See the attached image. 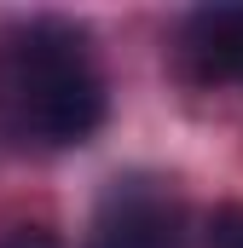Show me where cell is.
Wrapping results in <instances>:
<instances>
[{
  "instance_id": "6da1fadb",
  "label": "cell",
  "mask_w": 243,
  "mask_h": 248,
  "mask_svg": "<svg viewBox=\"0 0 243 248\" xmlns=\"http://www.w3.org/2000/svg\"><path fill=\"white\" fill-rule=\"evenodd\" d=\"M0 116L17 139L81 144L104 122V81L87 41L64 23H29L0 46Z\"/></svg>"
},
{
  "instance_id": "7a4b0ae2",
  "label": "cell",
  "mask_w": 243,
  "mask_h": 248,
  "mask_svg": "<svg viewBox=\"0 0 243 248\" xmlns=\"http://www.w3.org/2000/svg\"><path fill=\"white\" fill-rule=\"evenodd\" d=\"M87 248H185L180 208L162 190H145V185L110 190V202H104Z\"/></svg>"
},
{
  "instance_id": "3957f363",
  "label": "cell",
  "mask_w": 243,
  "mask_h": 248,
  "mask_svg": "<svg viewBox=\"0 0 243 248\" xmlns=\"http://www.w3.org/2000/svg\"><path fill=\"white\" fill-rule=\"evenodd\" d=\"M185 63L203 81L243 87V6H203L185 23Z\"/></svg>"
},
{
  "instance_id": "277c9868",
  "label": "cell",
  "mask_w": 243,
  "mask_h": 248,
  "mask_svg": "<svg viewBox=\"0 0 243 248\" xmlns=\"http://www.w3.org/2000/svg\"><path fill=\"white\" fill-rule=\"evenodd\" d=\"M208 243H214V248H243V202L214 214V225H208Z\"/></svg>"
},
{
  "instance_id": "5b68a950",
  "label": "cell",
  "mask_w": 243,
  "mask_h": 248,
  "mask_svg": "<svg viewBox=\"0 0 243 248\" xmlns=\"http://www.w3.org/2000/svg\"><path fill=\"white\" fill-rule=\"evenodd\" d=\"M0 248H58V237H47V231H17V237H6Z\"/></svg>"
}]
</instances>
